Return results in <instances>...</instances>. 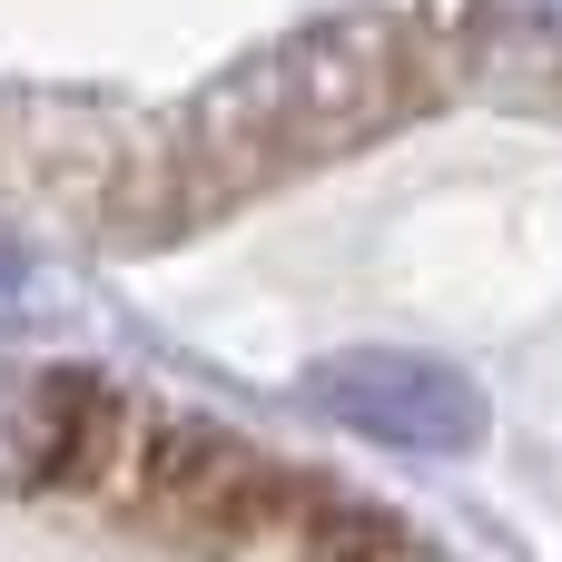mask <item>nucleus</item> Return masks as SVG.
Instances as JSON below:
<instances>
[{"label": "nucleus", "mask_w": 562, "mask_h": 562, "mask_svg": "<svg viewBox=\"0 0 562 562\" xmlns=\"http://www.w3.org/2000/svg\"><path fill=\"white\" fill-rule=\"evenodd\" d=\"M385 99H395V40L375 20H326V30H296L267 59H247L227 89H207L198 138L227 148V158L316 148V138H346V128L385 119Z\"/></svg>", "instance_id": "1"}, {"label": "nucleus", "mask_w": 562, "mask_h": 562, "mask_svg": "<svg viewBox=\"0 0 562 562\" xmlns=\"http://www.w3.org/2000/svg\"><path fill=\"white\" fill-rule=\"evenodd\" d=\"M296 395L375 445H415V454H464L484 435V395L474 375H454L445 356H405V346H356L296 375Z\"/></svg>", "instance_id": "2"}, {"label": "nucleus", "mask_w": 562, "mask_h": 562, "mask_svg": "<svg viewBox=\"0 0 562 562\" xmlns=\"http://www.w3.org/2000/svg\"><path fill=\"white\" fill-rule=\"evenodd\" d=\"M49 435H59V425H40V395L0 385V484H10V474H40Z\"/></svg>", "instance_id": "3"}, {"label": "nucleus", "mask_w": 562, "mask_h": 562, "mask_svg": "<svg viewBox=\"0 0 562 562\" xmlns=\"http://www.w3.org/2000/svg\"><path fill=\"white\" fill-rule=\"evenodd\" d=\"M20 296H30V267H20V257H10V247H0V326H10V316H20Z\"/></svg>", "instance_id": "4"}, {"label": "nucleus", "mask_w": 562, "mask_h": 562, "mask_svg": "<svg viewBox=\"0 0 562 562\" xmlns=\"http://www.w3.org/2000/svg\"><path fill=\"white\" fill-rule=\"evenodd\" d=\"M524 20H543V30H562V0H514Z\"/></svg>", "instance_id": "5"}]
</instances>
